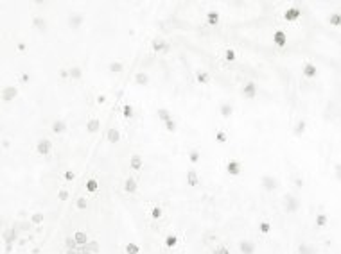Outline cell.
<instances>
[{"label": "cell", "mask_w": 341, "mask_h": 254, "mask_svg": "<svg viewBox=\"0 0 341 254\" xmlns=\"http://www.w3.org/2000/svg\"><path fill=\"white\" fill-rule=\"evenodd\" d=\"M126 190H128V192H135V190H137V184H135V181H133V179H128Z\"/></svg>", "instance_id": "6da1fadb"}, {"label": "cell", "mask_w": 341, "mask_h": 254, "mask_svg": "<svg viewBox=\"0 0 341 254\" xmlns=\"http://www.w3.org/2000/svg\"><path fill=\"white\" fill-rule=\"evenodd\" d=\"M108 138H110L111 141H117V140H119V133H117L115 129H111V131L108 133Z\"/></svg>", "instance_id": "7a4b0ae2"}, {"label": "cell", "mask_w": 341, "mask_h": 254, "mask_svg": "<svg viewBox=\"0 0 341 254\" xmlns=\"http://www.w3.org/2000/svg\"><path fill=\"white\" fill-rule=\"evenodd\" d=\"M241 249H242L246 254H250V252H251V245H250V243H241Z\"/></svg>", "instance_id": "3957f363"}, {"label": "cell", "mask_w": 341, "mask_h": 254, "mask_svg": "<svg viewBox=\"0 0 341 254\" xmlns=\"http://www.w3.org/2000/svg\"><path fill=\"white\" fill-rule=\"evenodd\" d=\"M63 129H65V124H63V122H58V124L54 125V131H58V133H61Z\"/></svg>", "instance_id": "277c9868"}, {"label": "cell", "mask_w": 341, "mask_h": 254, "mask_svg": "<svg viewBox=\"0 0 341 254\" xmlns=\"http://www.w3.org/2000/svg\"><path fill=\"white\" fill-rule=\"evenodd\" d=\"M97 127H99V122H95V120H94V122H90V125H88V129H90V131H95V129H97Z\"/></svg>", "instance_id": "5b68a950"}, {"label": "cell", "mask_w": 341, "mask_h": 254, "mask_svg": "<svg viewBox=\"0 0 341 254\" xmlns=\"http://www.w3.org/2000/svg\"><path fill=\"white\" fill-rule=\"evenodd\" d=\"M215 254H228V251H226V249H217V251H215Z\"/></svg>", "instance_id": "8992f818"}]
</instances>
